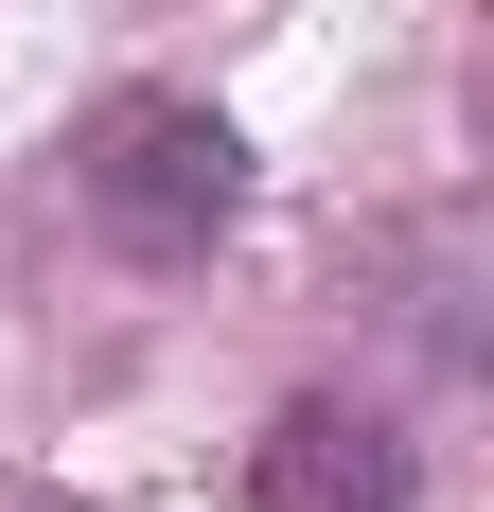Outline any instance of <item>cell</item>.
Segmentation results:
<instances>
[{
    "instance_id": "3957f363",
    "label": "cell",
    "mask_w": 494,
    "mask_h": 512,
    "mask_svg": "<svg viewBox=\"0 0 494 512\" xmlns=\"http://www.w3.org/2000/svg\"><path fill=\"white\" fill-rule=\"evenodd\" d=\"M0 512H89V495H0Z\"/></svg>"
},
{
    "instance_id": "6da1fadb",
    "label": "cell",
    "mask_w": 494,
    "mask_h": 512,
    "mask_svg": "<svg viewBox=\"0 0 494 512\" xmlns=\"http://www.w3.org/2000/svg\"><path fill=\"white\" fill-rule=\"evenodd\" d=\"M71 212H89L124 265H212V230L247 212L230 106H195V89H106L89 124H71Z\"/></svg>"
},
{
    "instance_id": "7a4b0ae2",
    "label": "cell",
    "mask_w": 494,
    "mask_h": 512,
    "mask_svg": "<svg viewBox=\"0 0 494 512\" xmlns=\"http://www.w3.org/2000/svg\"><path fill=\"white\" fill-rule=\"evenodd\" d=\"M247 495H265V512H424V460H406V424H389V407L300 389V407L247 442Z\"/></svg>"
}]
</instances>
